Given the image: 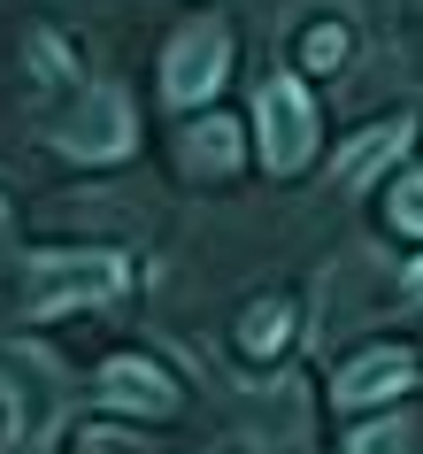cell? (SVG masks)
I'll return each instance as SVG.
<instances>
[{
	"label": "cell",
	"instance_id": "9",
	"mask_svg": "<svg viewBox=\"0 0 423 454\" xmlns=\"http://www.w3.org/2000/svg\"><path fill=\"white\" fill-rule=\"evenodd\" d=\"M185 154H192V169H231L239 162V123H223V116L192 123V131H185Z\"/></svg>",
	"mask_w": 423,
	"mask_h": 454
},
{
	"label": "cell",
	"instance_id": "3",
	"mask_svg": "<svg viewBox=\"0 0 423 454\" xmlns=\"http://www.w3.org/2000/svg\"><path fill=\"white\" fill-rule=\"evenodd\" d=\"M223 77H231V31L215 24V16H200V24H185L177 39H169V54H162V93L177 100V108L208 100Z\"/></svg>",
	"mask_w": 423,
	"mask_h": 454
},
{
	"label": "cell",
	"instance_id": "1",
	"mask_svg": "<svg viewBox=\"0 0 423 454\" xmlns=\"http://www.w3.org/2000/svg\"><path fill=\"white\" fill-rule=\"evenodd\" d=\"M116 293H123V254H39L24 309L62 316V309H85V301H116Z\"/></svg>",
	"mask_w": 423,
	"mask_h": 454
},
{
	"label": "cell",
	"instance_id": "12",
	"mask_svg": "<svg viewBox=\"0 0 423 454\" xmlns=\"http://www.w3.org/2000/svg\"><path fill=\"white\" fill-rule=\"evenodd\" d=\"M408 439H416L408 424H370V431L347 439V454H408Z\"/></svg>",
	"mask_w": 423,
	"mask_h": 454
},
{
	"label": "cell",
	"instance_id": "6",
	"mask_svg": "<svg viewBox=\"0 0 423 454\" xmlns=\"http://www.w3.org/2000/svg\"><path fill=\"white\" fill-rule=\"evenodd\" d=\"M408 378H416V362L400 355V347H370V355H354L347 370H339V408H370V401H393V393H408Z\"/></svg>",
	"mask_w": 423,
	"mask_h": 454
},
{
	"label": "cell",
	"instance_id": "11",
	"mask_svg": "<svg viewBox=\"0 0 423 454\" xmlns=\"http://www.w3.org/2000/svg\"><path fill=\"white\" fill-rule=\"evenodd\" d=\"M393 231H423V169H408L393 185Z\"/></svg>",
	"mask_w": 423,
	"mask_h": 454
},
{
	"label": "cell",
	"instance_id": "7",
	"mask_svg": "<svg viewBox=\"0 0 423 454\" xmlns=\"http://www.w3.org/2000/svg\"><path fill=\"white\" fill-rule=\"evenodd\" d=\"M100 401H108V408H131V416H169V408H177V385H169L154 362L116 355L108 370H100Z\"/></svg>",
	"mask_w": 423,
	"mask_h": 454
},
{
	"label": "cell",
	"instance_id": "10",
	"mask_svg": "<svg viewBox=\"0 0 423 454\" xmlns=\"http://www.w3.org/2000/svg\"><path fill=\"white\" fill-rule=\"evenodd\" d=\"M347 54H354L347 24H308V31H301V70H339Z\"/></svg>",
	"mask_w": 423,
	"mask_h": 454
},
{
	"label": "cell",
	"instance_id": "13",
	"mask_svg": "<svg viewBox=\"0 0 423 454\" xmlns=\"http://www.w3.org/2000/svg\"><path fill=\"white\" fill-rule=\"evenodd\" d=\"M408 301H423V262H416V270H408Z\"/></svg>",
	"mask_w": 423,
	"mask_h": 454
},
{
	"label": "cell",
	"instance_id": "4",
	"mask_svg": "<svg viewBox=\"0 0 423 454\" xmlns=\"http://www.w3.org/2000/svg\"><path fill=\"white\" fill-rule=\"evenodd\" d=\"M62 154H77V162H116V154H131V108H123V93H108L100 85L93 100H77L70 116H62Z\"/></svg>",
	"mask_w": 423,
	"mask_h": 454
},
{
	"label": "cell",
	"instance_id": "8",
	"mask_svg": "<svg viewBox=\"0 0 423 454\" xmlns=\"http://www.w3.org/2000/svg\"><path fill=\"white\" fill-rule=\"evenodd\" d=\"M285 347H293V301H255V309L239 316V355L247 362H278Z\"/></svg>",
	"mask_w": 423,
	"mask_h": 454
},
{
	"label": "cell",
	"instance_id": "5",
	"mask_svg": "<svg viewBox=\"0 0 423 454\" xmlns=\"http://www.w3.org/2000/svg\"><path fill=\"white\" fill-rule=\"evenodd\" d=\"M408 139H416V123H408V116H400V123H377V131H362V139H354L347 154L331 162V185H339V192H370L377 177H385V169L408 154Z\"/></svg>",
	"mask_w": 423,
	"mask_h": 454
},
{
	"label": "cell",
	"instance_id": "14",
	"mask_svg": "<svg viewBox=\"0 0 423 454\" xmlns=\"http://www.w3.org/2000/svg\"><path fill=\"white\" fill-rule=\"evenodd\" d=\"M0 223H8V208H0Z\"/></svg>",
	"mask_w": 423,
	"mask_h": 454
},
{
	"label": "cell",
	"instance_id": "2",
	"mask_svg": "<svg viewBox=\"0 0 423 454\" xmlns=\"http://www.w3.org/2000/svg\"><path fill=\"white\" fill-rule=\"evenodd\" d=\"M255 131H262V162L278 169V177H293V169L316 154V108H308V85L301 77H270L255 100Z\"/></svg>",
	"mask_w": 423,
	"mask_h": 454
}]
</instances>
